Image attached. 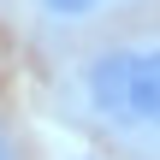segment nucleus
<instances>
[{
	"label": "nucleus",
	"instance_id": "obj_1",
	"mask_svg": "<svg viewBox=\"0 0 160 160\" xmlns=\"http://www.w3.org/2000/svg\"><path fill=\"white\" fill-rule=\"evenodd\" d=\"M77 113L131 160H160V30L95 42L71 71Z\"/></svg>",
	"mask_w": 160,
	"mask_h": 160
},
{
	"label": "nucleus",
	"instance_id": "obj_2",
	"mask_svg": "<svg viewBox=\"0 0 160 160\" xmlns=\"http://www.w3.org/2000/svg\"><path fill=\"white\" fill-rule=\"evenodd\" d=\"M30 6L48 30H101V24L125 18L137 0H30Z\"/></svg>",
	"mask_w": 160,
	"mask_h": 160
},
{
	"label": "nucleus",
	"instance_id": "obj_3",
	"mask_svg": "<svg viewBox=\"0 0 160 160\" xmlns=\"http://www.w3.org/2000/svg\"><path fill=\"white\" fill-rule=\"evenodd\" d=\"M0 160H18V148H12V137L0 131Z\"/></svg>",
	"mask_w": 160,
	"mask_h": 160
}]
</instances>
